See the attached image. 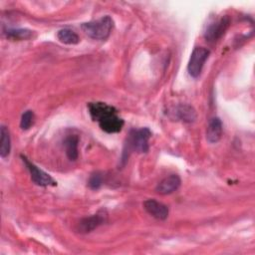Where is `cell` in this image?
Listing matches in <instances>:
<instances>
[{
  "label": "cell",
  "mask_w": 255,
  "mask_h": 255,
  "mask_svg": "<svg viewBox=\"0 0 255 255\" xmlns=\"http://www.w3.org/2000/svg\"><path fill=\"white\" fill-rule=\"evenodd\" d=\"M21 159L23 163L25 164L26 168L30 172L32 181L39 185V186H55L57 185V182L53 179L51 175H49L47 172L39 168L37 165H35L32 161H30L25 155L21 154Z\"/></svg>",
  "instance_id": "cell-5"
},
{
  "label": "cell",
  "mask_w": 255,
  "mask_h": 255,
  "mask_svg": "<svg viewBox=\"0 0 255 255\" xmlns=\"http://www.w3.org/2000/svg\"><path fill=\"white\" fill-rule=\"evenodd\" d=\"M5 35L9 40L12 41H24V40H29L33 38L34 36V31L30 29H23V28H9L5 30Z\"/></svg>",
  "instance_id": "cell-13"
},
{
  "label": "cell",
  "mask_w": 255,
  "mask_h": 255,
  "mask_svg": "<svg viewBox=\"0 0 255 255\" xmlns=\"http://www.w3.org/2000/svg\"><path fill=\"white\" fill-rule=\"evenodd\" d=\"M103 184V173L102 172H94L91 174L89 180H88V185L91 189L97 190L99 189Z\"/></svg>",
  "instance_id": "cell-17"
},
{
  "label": "cell",
  "mask_w": 255,
  "mask_h": 255,
  "mask_svg": "<svg viewBox=\"0 0 255 255\" xmlns=\"http://www.w3.org/2000/svg\"><path fill=\"white\" fill-rule=\"evenodd\" d=\"M150 136H151V131L148 128L131 129L125 143L123 160H127L131 151H136L139 153L147 152L149 148L148 140Z\"/></svg>",
  "instance_id": "cell-2"
},
{
  "label": "cell",
  "mask_w": 255,
  "mask_h": 255,
  "mask_svg": "<svg viewBox=\"0 0 255 255\" xmlns=\"http://www.w3.org/2000/svg\"><path fill=\"white\" fill-rule=\"evenodd\" d=\"M181 184V179L177 174H170L164 177L159 183L157 184L155 190L157 193L166 195L176 191Z\"/></svg>",
  "instance_id": "cell-10"
},
{
  "label": "cell",
  "mask_w": 255,
  "mask_h": 255,
  "mask_svg": "<svg viewBox=\"0 0 255 255\" xmlns=\"http://www.w3.org/2000/svg\"><path fill=\"white\" fill-rule=\"evenodd\" d=\"M230 25V18L229 16L225 15L217 20L210 23L204 32V38L209 43H214L218 41L226 32Z\"/></svg>",
  "instance_id": "cell-6"
},
{
  "label": "cell",
  "mask_w": 255,
  "mask_h": 255,
  "mask_svg": "<svg viewBox=\"0 0 255 255\" xmlns=\"http://www.w3.org/2000/svg\"><path fill=\"white\" fill-rule=\"evenodd\" d=\"M222 122L219 118L214 117L209 120L206 128V139L210 143H216L222 136Z\"/></svg>",
  "instance_id": "cell-11"
},
{
  "label": "cell",
  "mask_w": 255,
  "mask_h": 255,
  "mask_svg": "<svg viewBox=\"0 0 255 255\" xmlns=\"http://www.w3.org/2000/svg\"><path fill=\"white\" fill-rule=\"evenodd\" d=\"M209 55L210 51L204 47H195L193 49L187 64V72L192 78L199 77Z\"/></svg>",
  "instance_id": "cell-4"
},
{
  "label": "cell",
  "mask_w": 255,
  "mask_h": 255,
  "mask_svg": "<svg viewBox=\"0 0 255 255\" xmlns=\"http://www.w3.org/2000/svg\"><path fill=\"white\" fill-rule=\"evenodd\" d=\"M57 37L60 42L67 44V45H76L80 42V38H79L78 34L75 31L68 29V28L61 29L57 33Z\"/></svg>",
  "instance_id": "cell-15"
},
{
  "label": "cell",
  "mask_w": 255,
  "mask_h": 255,
  "mask_svg": "<svg viewBox=\"0 0 255 255\" xmlns=\"http://www.w3.org/2000/svg\"><path fill=\"white\" fill-rule=\"evenodd\" d=\"M79 136L77 134H69L65 137L64 139V147L66 151L67 157L71 161H75L78 159L79 156V150H78V145H79Z\"/></svg>",
  "instance_id": "cell-12"
},
{
  "label": "cell",
  "mask_w": 255,
  "mask_h": 255,
  "mask_svg": "<svg viewBox=\"0 0 255 255\" xmlns=\"http://www.w3.org/2000/svg\"><path fill=\"white\" fill-rule=\"evenodd\" d=\"M0 155L5 158L9 155L11 150V138L8 128L5 126H2L0 128Z\"/></svg>",
  "instance_id": "cell-14"
},
{
  "label": "cell",
  "mask_w": 255,
  "mask_h": 255,
  "mask_svg": "<svg viewBox=\"0 0 255 255\" xmlns=\"http://www.w3.org/2000/svg\"><path fill=\"white\" fill-rule=\"evenodd\" d=\"M114 27V20L111 16L105 15L97 20L83 23L81 25L84 33L94 40H106Z\"/></svg>",
  "instance_id": "cell-3"
},
{
  "label": "cell",
  "mask_w": 255,
  "mask_h": 255,
  "mask_svg": "<svg viewBox=\"0 0 255 255\" xmlns=\"http://www.w3.org/2000/svg\"><path fill=\"white\" fill-rule=\"evenodd\" d=\"M107 221V214L98 212L91 216L85 217L80 220L78 224V231L81 233H89L104 224Z\"/></svg>",
  "instance_id": "cell-8"
},
{
  "label": "cell",
  "mask_w": 255,
  "mask_h": 255,
  "mask_svg": "<svg viewBox=\"0 0 255 255\" xmlns=\"http://www.w3.org/2000/svg\"><path fill=\"white\" fill-rule=\"evenodd\" d=\"M167 114L171 120L180 121L188 124L193 123L197 117L195 110L187 104H180L174 106L168 110Z\"/></svg>",
  "instance_id": "cell-7"
},
{
  "label": "cell",
  "mask_w": 255,
  "mask_h": 255,
  "mask_svg": "<svg viewBox=\"0 0 255 255\" xmlns=\"http://www.w3.org/2000/svg\"><path fill=\"white\" fill-rule=\"evenodd\" d=\"M89 114L94 122L108 133H116L122 130L124 120L118 115V110L106 103L94 102L88 104Z\"/></svg>",
  "instance_id": "cell-1"
},
{
  "label": "cell",
  "mask_w": 255,
  "mask_h": 255,
  "mask_svg": "<svg viewBox=\"0 0 255 255\" xmlns=\"http://www.w3.org/2000/svg\"><path fill=\"white\" fill-rule=\"evenodd\" d=\"M143 208L149 215L157 220H165L168 217V207L155 199L145 200L143 202Z\"/></svg>",
  "instance_id": "cell-9"
},
{
  "label": "cell",
  "mask_w": 255,
  "mask_h": 255,
  "mask_svg": "<svg viewBox=\"0 0 255 255\" xmlns=\"http://www.w3.org/2000/svg\"><path fill=\"white\" fill-rule=\"evenodd\" d=\"M35 122V115L32 111L28 110L24 112V114L21 116V121H20V128L24 130L29 129Z\"/></svg>",
  "instance_id": "cell-16"
}]
</instances>
